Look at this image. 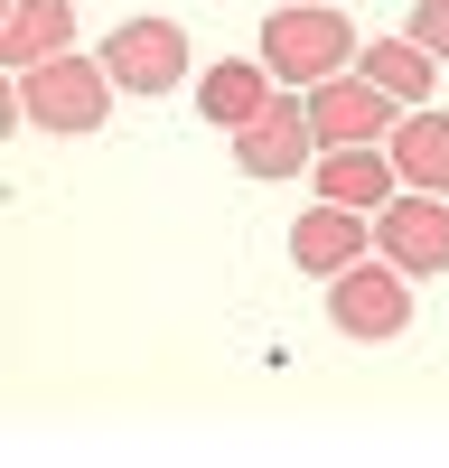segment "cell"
<instances>
[{
    "instance_id": "30bf717a",
    "label": "cell",
    "mask_w": 449,
    "mask_h": 468,
    "mask_svg": "<svg viewBox=\"0 0 449 468\" xmlns=\"http://www.w3.org/2000/svg\"><path fill=\"white\" fill-rule=\"evenodd\" d=\"M281 94V75L262 66V57H215L206 75H197V112L215 132H244V122H262V103Z\"/></svg>"
},
{
    "instance_id": "6da1fadb",
    "label": "cell",
    "mask_w": 449,
    "mask_h": 468,
    "mask_svg": "<svg viewBox=\"0 0 449 468\" xmlns=\"http://www.w3.org/2000/svg\"><path fill=\"white\" fill-rule=\"evenodd\" d=\"M356 48H365V37L347 28V0H281V10L262 19V37H253V57L272 66L290 94H309V85H328V75H347Z\"/></svg>"
},
{
    "instance_id": "7c38bea8",
    "label": "cell",
    "mask_w": 449,
    "mask_h": 468,
    "mask_svg": "<svg viewBox=\"0 0 449 468\" xmlns=\"http://www.w3.org/2000/svg\"><path fill=\"white\" fill-rule=\"evenodd\" d=\"M356 75H365V85H384V94L412 112V103H431V85H440V57H431L422 37L402 28V37H365V48H356Z\"/></svg>"
},
{
    "instance_id": "52a82bcc",
    "label": "cell",
    "mask_w": 449,
    "mask_h": 468,
    "mask_svg": "<svg viewBox=\"0 0 449 468\" xmlns=\"http://www.w3.org/2000/svg\"><path fill=\"white\" fill-rule=\"evenodd\" d=\"M309 122H318V150H365V141H393L402 103L347 66V75H328V85H309Z\"/></svg>"
},
{
    "instance_id": "8fae6325",
    "label": "cell",
    "mask_w": 449,
    "mask_h": 468,
    "mask_svg": "<svg viewBox=\"0 0 449 468\" xmlns=\"http://www.w3.org/2000/svg\"><path fill=\"white\" fill-rule=\"evenodd\" d=\"M75 48V0H10V19H0V66L28 75Z\"/></svg>"
},
{
    "instance_id": "3957f363",
    "label": "cell",
    "mask_w": 449,
    "mask_h": 468,
    "mask_svg": "<svg viewBox=\"0 0 449 468\" xmlns=\"http://www.w3.org/2000/svg\"><path fill=\"white\" fill-rule=\"evenodd\" d=\"M328 319H337V337H356V346L402 337V328H412V271H402V262H384V253L347 262V271L328 282Z\"/></svg>"
},
{
    "instance_id": "9c48e42d",
    "label": "cell",
    "mask_w": 449,
    "mask_h": 468,
    "mask_svg": "<svg viewBox=\"0 0 449 468\" xmlns=\"http://www.w3.org/2000/svg\"><path fill=\"white\" fill-rule=\"evenodd\" d=\"M309 187H318L328 207H393L402 197V169H393L384 141H365V150H318Z\"/></svg>"
},
{
    "instance_id": "ba28073f",
    "label": "cell",
    "mask_w": 449,
    "mask_h": 468,
    "mask_svg": "<svg viewBox=\"0 0 449 468\" xmlns=\"http://www.w3.org/2000/svg\"><path fill=\"white\" fill-rule=\"evenodd\" d=\"M374 253V216L365 207H299V225H290V262L309 271V282H337L347 262H365Z\"/></svg>"
},
{
    "instance_id": "5bb4252c",
    "label": "cell",
    "mask_w": 449,
    "mask_h": 468,
    "mask_svg": "<svg viewBox=\"0 0 449 468\" xmlns=\"http://www.w3.org/2000/svg\"><path fill=\"white\" fill-rule=\"evenodd\" d=\"M412 37H422V48L449 66V0H412Z\"/></svg>"
},
{
    "instance_id": "5b68a950",
    "label": "cell",
    "mask_w": 449,
    "mask_h": 468,
    "mask_svg": "<svg viewBox=\"0 0 449 468\" xmlns=\"http://www.w3.org/2000/svg\"><path fill=\"white\" fill-rule=\"evenodd\" d=\"M235 169L244 178H299V169H318V122H309V94H272L262 103V122L235 132Z\"/></svg>"
},
{
    "instance_id": "8992f818",
    "label": "cell",
    "mask_w": 449,
    "mask_h": 468,
    "mask_svg": "<svg viewBox=\"0 0 449 468\" xmlns=\"http://www.w3.org/2000/svg\"><path fill=\"white\" fill-rule=\"evenodd\" d=\"M374 253L402 262L412 282H440V271H449V197L402 187L393 207H374Z\"/></svg>"
},
{
    "instance_id": "7a4b0ae2",
    "label": "cell",
    "mask_w": 449,
    "mask_h": 468,
    "mask_svg": "<svg viewBox=\"0 0 449 468\" xmlns=\"http://www.w3.org/2000/svg\"><path fill=\"white\" fill-rule=\"evenodd\" d=\"M112 66L103 57H47V66H28L19 85H10V103H19V122L28 132H57V141H85V132H103V112H112Z\"/></svg>"
},
{
    "instance_id": "4fadbf2b",
    "label": "cell",
    "mask_w": 449,
    "mask_h": 468,
    "mask_svg": "<svg viewBox=\"0 0 449 468\" xmlns=\"http://www.w3.org/2000/svg\"><path fill=\"white\" fill-rule=\"evenodd\" d=\"M393 169H402V187H431V197H449V112L440 103H412L402 122H393Z\"/></svg>"
},
{
    "instance_id": "277c9868",
    "label": "cell",
    "mask_w": 449,
    "mask_h": 468,
    "mask_svg": "<svg viewBox=\"0 0 449 468\" xmlns=\"http://www.w3.org/2000/svg\"><path fill=\"white\" fill-rule=\"evenodd\" d=\"M103 66H112V85L141 94V103L197 85V66H187V28H178V19H122V28L103 37Z\"/></svg>"
}]
</instances>
